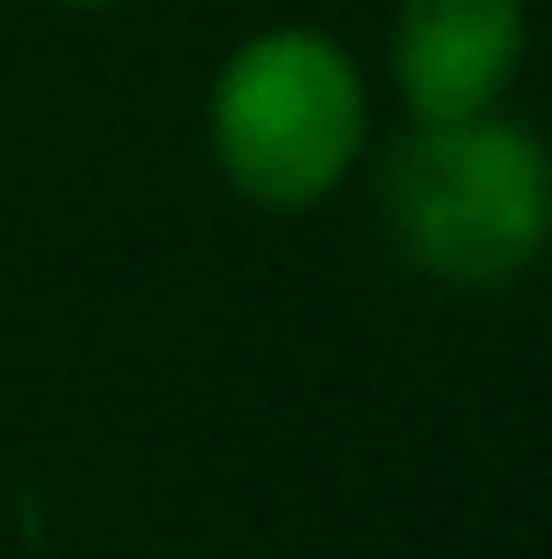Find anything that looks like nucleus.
<instances>
[{"label":"nucleus","mask_w":552,"mask_h":559,"mask_svg":"<svg viewBox=\"0 0 552 559\" xmlns=\"http://www.w3.org/2000/svg\"><path fill=\"white\" fill-rule=\"evenodd\" d=\"M38 8H61V15H121L137 0H38Z\"/></svg>","instance_id":"nucleus-4"},{"label":"nucleus","mask_w":552,"mask_h":559,"mask_svg":"<svg viewBox=\"0 0 552 559\" xmlns=\"http://www.w3.org/2000/svg\"><path fill=\"white\" fill-rule=\"evenodd\" d=\"M530 61V0H394L386 84L409 121L507 106Z\"/></svg>","instance_id":"nucleus-3"},{"label":"nucleus","mask_w":552,"mask_h":559,"mask_svg":"<svg viewBox=\"0 0 552 559\" xmlns=\"http://www.w3.org/2000/svg\"><path fill=\"white\" fill-rule=\"evenodd\" d=\"M204 159L258 212H318L371 159V69L318 23L235 38L204 84Z\"/></svg>","instance_id":"nucleus-2"},{"label":"nucleus","mask_w":552,"mask_h":559,"mask_svg":"<svg viewBox=\"0 0 552 559\" xmlns=\"http://www.w3.org/2000/svg\"><path fill=\"white\" fill-rule=\"evenodd\" d=\"M378 204L401 265L432 287H515L552 250V144L507 106L409 121L378 159Z\"/></svg>","instance_id":"nucleus-1"}]
</instances>
